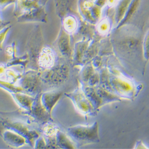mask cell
<instances>
[{"instance_id": "1", "label": "cell", "mask_w": 149, "mask_h": 149, "mask_svg": "<svg viewBox=\"0 0 149 149\" xmlns=\"http://www.w3.org/2000/svg\"><path fill=\"white\" fill-rule=\"evenodd\" d=\"M116 29L111 41L118 52L130 56L142 47L143 39L139 28L125 24Z\"/></svg>"}, {"instance_id": "2", "label": "cell", "mask_w": 149, "mask_h": 149, "mask_svg": "<svg viewBox=\"0 0 149 149\" xmlns=\"http://www.w3.org/2000/svg\"><path fill=\"white\" fill-rule=\"evenodd\" d=\"M68 133L77 144L82 146L100 141L98 134V123L94 122L91 125H77L68 128Z\"/></svg>"}, {"instance_id": "3", "label": "cell", "mask_w": 149, "mask_h": 149, "mask_svg": "<svg viewBox=\"0 0 149 149\" xmlns=\"http://www.w3.org/2000/svg\"><path fill=\"white\" fill-rule=\"evenodd\" d=\"M107 5V0H79L78 9L84 20L95 24L100 20L102 9Z\"/></svg>"}, {"instance_id": "4", "label": "cell", "mask_w": 149, "mask_h": 149, "mask_svg": "<svg viewBox=\"0 0 149 149\" xmlns=\"http://www.w3.org/2000/svg\"><path fill=\"white\" fill-rule=\"evenodd\" d=\"M69 75V68L68 65L59 63L41 73V79L42 82L49 86H58L66 82Z\"/></svg>"}, {"instance_id": "5", "label": "cell", "mask_w": 149, "mask_h": 149, "mask_svg": "<svg viewBox=\"0 0 149 149\" xmlns=\"http://www.w3.org/2000/svg\"><path fill=\"white\" fill-rule=\"evenodd\" d=\"M109 84L111 91L116 93L117 95L120 96L130 98L134 94V85L127 78L118 74H111L109 75Z\"/></svg>"}, {"instance_id": "6", "label": "cell", "mask_w": 149, "mask_h": 149, "mask_svg": "<svg viewBox=\"0 0 149 149\" xmlns=\"http://www.w3.org/2000/svg\"><path fill=\"white\" fill-rule=\"evenodd\" d=\"M41 72L36 70H28L20 78V87L24 92L30 94H38L40 93Z\"/></svg>"}, {"instance_id": "7", "label": "cell", "mask_w": 149, "mask_h": 149, "mask_svg": "<svg viewBox=\"0 0 149 149\" xmlns=\"http://www.w3.org/2000/svg\"><path fill=\"white\" fill-rule=\"evenodd\" d=\"M3 125L5 129L15 131L23 136L26 139L27 143L31 146H33L35 144L36 140L40 136L38 132L34 130H30L27 125L19 121L10 120H3Z\"/></svg>"}, {"instance_id": "8", "label": "cell", "mask_w": 149, "mask_h": 149, "mask_svg": "<svg viewBox=\"0 0 149 149\" xmlns=\"http://www.w3.org/2000/svg\"><path fill=\"white\" fill-rule=\"evenodd\" d=\"M66 95L70 99L77 110L82 114L91 115L95 110L82 89H77L72 93L66 94Z\"/></svg>"}, {"instance_id": "9", "label": "cell", "mask_w": 149, "mask_h": 149, "mask_svg": "<svg viewBox=\"0 0 149 149\" xmlns=\"http://www.w3.org/2000/svg\"><path fill=\"white\" fill-rule=\"evenodd\" d=\"M41 93L36 95L30 110L26 111H28V114L35 121L44 125L47 124L51 119V114L43 106L41 100Z\"/></svg>"}, {"instance_id": "10", "label": "cell", "mask_w": 149, "mask_h": 149, "mask_svg": "<svg viewBox=\"0 0 149 149\" xmlns=\"http://www.w3.org/2000/svg\"><path fill=\"white\" fill-rule=\"evenodd\" d=\"M56 54L53 49L50 47H45L42 48L38 55L37 65L44 70L50 69L56 65Z\"/></svg>"}, {"instance_id": "11", "label": "cell", "mask_w": 149, "mask_h": 149, "mask_svg": "<svg viewBox=\"0 0 149 149\" xmlns=\"http://www.w3.org/2000/svg\"><path fill=\"white\" fill-rule=\"evenodd\" d=\"M56 48L61 55L70 58L72 56V50L70 45V36L63 28H61L58 38L56 41Z\"/></svg>"}, {"instance_id": "12", "label": "cell", "mask_w": 149, "mask_h": 149, "mask_svg": "<svg viewBox=\"0 0 149 149\" xmlns=\"http://www.w3.org/2000/svg\"><path fill=\"white\" fill-rule=\"evenodd\" d=\"M79 0H56L58 15L63 18L68 15L74 13L78 9Z\"/></svg>"}, {"instance_id": "13", "label": "cell", "mask_w": 149, "mask_h": 149, "mask_svg": "<svg viewBox=\"0 0 149 149\" xmlns=\"http://www.w3.org/2000/svg\"><path fill=\"white\" fill-rule=\"evenodd\" d=\"M61 95V92L56 91L41 93V102L43 106L50 114L52 113V111L53 107L59 100Z\"/></svg>"}, {"instance_id": "14", "label": "cell", "mask_w": 149, "mask_h": 149, "mask_svg": "<svg viewBox=\"0 0 149 149\" xmlns=\"http://www.w3.org/2000/svg\"><path fill=\"white\" fill-rule=\"evenodd\" d=\"M4 141L10 146L20 147L26 143V140L23 136L10 130L5 129L2 134Z\"/></svg>"}, {"instance_id": "15", "label": "cell", "mask_w": 149, "mask_h": 149, "mask_svg": "<svg viewBox=\"0 0 149 149\" xmlns=\"http://www.w3.org/2000/svg\"><path fill=\"white\" fill-rule=\"evenodd\" d=\"M132 0H118L115 7L114 22L117 26L123 20Z\"/></svg>"}, {"instance_id": "16", "label": "cell", "mask_w": 149, "mask_h": 149, "mask_svg": "<svg viewBox=\"0 0 149 149\" xmlns=\"http://www.w3.org/2000/svg\"><path fill=\"white\" fill-rule=\"evenodd\" d=\"M90 40H84L75 44L74 54L73 55L74 63L79 65L82 63L84 54L90 45Z\"/></svg>"}, {"instance_id": "17", "label": "cell", "mask_w": 149, "mask_h": 149, "mask_svg": "<svg viewBox=\"0 0 149 149\" xmlns=\"http://www.w3.org/2000/svg\"><path fill=\"white\" fill-rule=\"evenodd\" d=\"M25 93H26L23 92H17L12 93V95H13L16 103L22 108L26 110V111H29L31 108L35 97L30 96Z\"/></svg>"}, {"instance_id": "18", "label": "cell", "mask_w": 149, "mask_h": 149, "mask_svg": "<svg viewBox=\"0 0 149 149\" xmlns=\"http://www.w3.org/2000/svg\"><path fill=\"white\" fill-rule=\"evenodd\" d=\"M78 23L77 18L73 15L69 14L63 17V28L64 31L69 34L73 33L77 31Z\"/></svg>"}, {"instance_id": "19", "label": "cell", "mask_w": 149, "mask_h": 149, "mask_svg": "<svg viewBox=\"0 0 149 149\" xmlns=\"http://www.w3.org/2000/svg\"><path fill=\"white\" fill-rule=\"evenodd\" d=\"M140 1L141 0H132L125 16H124L123 20L120 22V23L116 26V28H119L124 25V24H127L129 20L133 17V16L135 13V12L137 11L140 6Z\"/></svg>"}, {"instance_id": "20", "label": "cell", "mask_w": 149, "mask_h": 149, "mask_svg": "<svg viewBox=\"0 0 149 149\" xmlns=\"http://www.w3.org/2000/svg\"><path fill=\"white\" fill-rule=\"evenodd\" d=\"M57 143L59 148H74V146L72 140L69 139L66 134L61 132L60 130L57 132Z\"/></svg>"}, {"instance_id": "21", "label": "cell", "mask_w": 149, "mask_h": 149, "mask_svg": "<svg viewBox=\"0 0 149 149\" xmlns=\"http://www.w3.org/2000/svg\"><path fill=\"white\" fill-rule=\"evenodd\" d=\"M110 26L109 19L107 17H104L103 19H100V20L97 23L96 30L100 35L106 36L110 31Z\"/></svg>"}, {"instance_id": "22", "label": "cell", "mask_w": 149, "mask_h": 149, "mask_svg": "<svg viewBox=\"0 0 149 149\" xmlns=\"http://www.w3.org/2000/svg\"><path fill=\"white\" fill-rule=\"evenodd\" d=\"M94 73V68L93 65L88 64L87 65H86L84 68L81 74V77L82 82L88 83V80Z\"/></svg>"}, {"instance_id": "23", "label": "cell", "mask_w": 149, "mask_h": 149, "mask_svg": "<svg viewBox=\"0 0 149 149\" xmlns=\"http://www.w3.org/2000/svg\"><path fill=\"white\" fill-rule=\"evenodd\" d=\"M0 87L4 88L6 90L10 92L11 93L24 92L23 90L20 87V86H15L8 82H5L1 80H0Z\"/></svg>"}, {"instance_id": "24", "label": "cell", "mask_w": 149, "mask_h": 149, "mask_svg": "<svg viewBox=\"0 0 149 149\" xmlns=\"http://www.w3.org/2000/svg\"><path fill=\"white\" fill-rule=\"evenodd\" d=\"M142 50L144 58L146 61L149 60V30L147 32L146 35L144 36L143 45H142Z\"/></svg>"}, {"instance_id": "25", "label": "cell", "mask_w": 149, "mask_h": 149, "mask_svg": "<svg viewBox=\"0 0 149 149\" xmlns=\"http://www.w3.org/2000/svg\"><path fill=\"white\" fill-rule=\"evenodd\" d=\"M35 145V148H46L47 144L45 140L42 137V136H39L38 139L36 140Z\"/></svg>"}, {"instance_id": "26", "label": "cell", "mask_w": 149, "mask_h": 149, "mask_svg": "<svg viewBox=\"0 0 149 149\" xmlns=\"http://www.w3.org/2000/svg\"><path fill=\"white\" fill-rule=\"evenodd\" d=\"M9 29H10V27L7 26L5 28H4L2 30L0 31V50L2 49L3 41Z\"/></svg>"}, {"instance_id": "27", "label": "cell", "mask_w": 149, "mask_h": 149, "mask_svg": "<svg viewBox=\"0 0 149 149\" xmlns=\"http://www.w3.org/2000/svg\"><path fill=\"white\" fill-rule=\"evenodd\" d=\"M118 0H107V6H108L110 8H113Z\"/></svg>"}, {"instance_id": "28", "label": "cell", "mask_w": 149, "mask_h": 149, "mask_svg": "<svg viewBox=\"0 0 149 149\" xmlns=\"http://www.w3.org/2000/svg\"><path fill=\"white\" fill-rule=\"evenodd\" d=\"M15 0H0V6H4L15 2Z\"/></svg>"}, {"instance_id": "29", "label": "cell", "mask_w": 149, "mask_h": 149, "mask_svg": "<svg viewBox=\"0 0 149 149\" xmlns=\"http://www.w3.org/2000/svg\"><path fill=\"white\" fill-rule=\"evenodd\" d=\"M8 24H9L8 22H7V23H6V22H5V23H0V31L2 30L6 26H8Z\"/></svg>"}, {"instance_id": "30", "label": "cell", "mask_w": 149, "mask_h": 149, "mask_svg": "<svg viewBox=\"0 0 149 149\" xmlns=\"http://www.w3.org/2000/svg\"><path fill=\"white\" fill-rule=\"evenodd\" d=\"M0 23H1V21H0Z\"/></svg>"}]
</instances>
